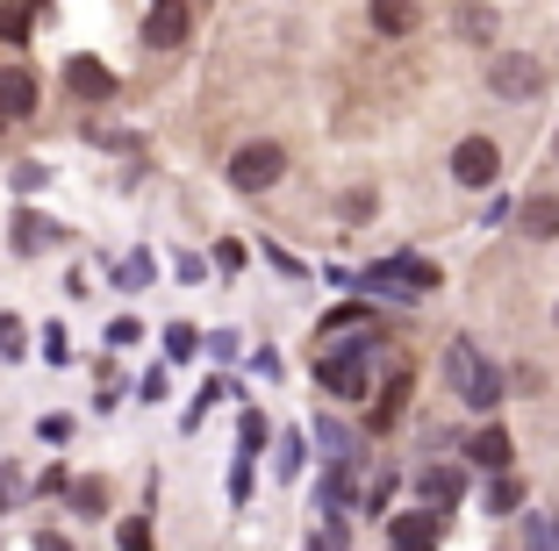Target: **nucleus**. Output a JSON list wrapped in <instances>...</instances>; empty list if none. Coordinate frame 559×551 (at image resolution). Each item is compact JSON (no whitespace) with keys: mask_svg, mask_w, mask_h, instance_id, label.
Masks as SVG:
<instances>
[{"mask_svg":"<svg viewBox=\"0 0 559 551\" xmlns=\"http://www.w3.org/2000/svg\"><path fill=\"white\" fill-rule=\"evenodd\" d=\"M444 380H452V387H460V402H474V408H495V402H502V373H495V366L466 337L444 351Z\"/></svg>","mask_w":559,"mask_h":551,"instance_id":"obj_1","label":"nucleus"},{"mask_svg":"<svg viewBox=\"0 0 559 551\" xmlns=\"http://www.w3.org/2000/svg\"><path fill=\"white\" fill-rule=\"evenodd\" d=\"M538 86H545V65H538V58H524V50H502V58H488V94L531 100Z\"/></svg>","mask_w":559,"mask_h":551,"instance_id":"obj_2","label":"nucleus"},{"mask_svg":"<svg viewBox=\"0 0 559 551\" xmlns=\"http://www.w3.org/2000/svg\"><path fill=\"white\" fill-rule=\"evenodd\" d=\"M366 351H373V344H345V351L316 358V380H323L330 394H345V402H359V394H366Z\"/></svg>","mask_w":559,"mask_h":551,"instance_id":"obj_3","label":"nucleus"},{"mask_svg":"<svg viewBox=\"0 0 559 551\" xmlns=\"http://www.w3.org/2000/svg\"><path fill=\"white\" fill-rule=\"evenodd\" d=\"M280 172H287V151H280V144H245V151L230 158V179L245 187V194H265Z\"/></svg>","mask_w":559,"mask_h":551,"instance_id":"obj_4","label":"nucleus"},{"mask_svg":"<svg viewBox=\"0 0 559 551\" xmlns=\"http://www.w3.org/2000/svg\"><path fill=\"white\" fill-rule=\"evenodd\" d=\"M495 172H502V151H495L488 136H466V144L452 151V179H460V187H495Z\"/></svg>","mask_w":559,"mask_h":551,"instance_id":"obj_5","label":"nucleus"},{"mask_svg":"<svg viewBox=\"0 0 559 551\" xmlns=\"http://www.w3.org/2000/svg\"><path fill=\"white\" fill-rule=\"evenodd\" d=\"M366 287H388V294H424V287H438V265H424V259H380L373 273H366Z\"/></svg>","mask_w":559,"mask_h":551,"instance_id":"obj_6","label":"nucleus"},{"mask_svg":"<svg viewBox=\"0 0 559 551\" xmlns=\"http://www.w3.org/2000/svg\"><path fill=\"white\" fill-rule=\"evenodd\" d=\"M144 44H151V50L187 44V0H151V15H144Z\"/></svg>","mask_w":559,"mask_h":551,"instance_id":"obj_7","label":"nucleus"},{"mask_svg":"<svg viewBox=\"0 0 559 551\" xmlns=\"http://www.w3.org/2000/svg\"><path fill=\"white\" fill-rule=\"evenodd\" d=\"M22 115H36V72L8 65L0 72V122H22Z\"/></svg>","mask_w":559,"mask_h":551,"instance_id":"obj_8","label":"nucleus"},{"mask_svg":"<svg viewBox=\"0 0 559 551\" xmlns=\"http://www.w3.org/2000/svg\"><path fill=\"white\" fill-rule=\"evenodd\" d=\"M66 86L80 100H108V94H116V72L100 65V58H72V65H66Z\"/></svg>","mask_w":559,"mask_h":551,"instance_id":"obj_9","label":"nucleus"},{"mask_svg":"<svg viewBox=\"0 0 559 551\" xmlns=\"http://www.w3.org/2000/svg\"><path fill=\"white\" fill-rule=\"evenodd\" d=\"M388 537H395V551H438V516H395L388 523Z\"/></svg>","mask_w":559,"mask_h":551,"instance_id":"obj_10","label":"nucleus"},{"mask_svg":"<svg viewBox=\"0 0 559 551\" xmlns=\"http://www.w3.org/2000/svg\"><path fill=\"white\" fill-rule=\"evenodd\" d=\"M460 472H452V466H424V472H416V494H424V508H452V502H460Z\"/></svg>","mask_w":559,"mask_h":551,"instance_id":"obj_11","label":"nucleus"},{"mask_svg":"<svg viewBox=\"0 0 559 551\" xmlns=\"http://www.w3.org/2000/svg\"><path fill=\"white\" fill-rule=\"evenodd\" d=\"M416 22H424V8H416V0H373V29L380 36H409Z\"/></svg>","mask_w":559,"mask_h":551,"instance_id":"obj_12","label":"nucleus"},{"mask_svg":"<svg viewBox=\"0 0 559 551\" xmlns=\"http://www.w3.org/2000/svg\"><path fill=\"white\" fill-rule=\"evenodd\" d=\"M516 223H524L531 237H559V194H531L524 208H516Z\"/></svg>","mask_w":559,"mask_h":551,"instance_id":"obj_13","label":"nucleus"},{"mask_svg":"<svg viewBox=\"0 0 559 551\" xmlns=\"http://www.w3.org/2000/svg\"><path fill=\"white\" fill-rule=\"evenodd\" d=\"M58 243V223H44V215H15V251L22 259H36V251H50Z\"/></svg>","mask_w":559,"mask_h":551,"instance_id":"obj_14","label":"nucleus"},{"mask_svg":"<svg viewBox=\"0 0 559 551\" xmlns=\"http://www.w3.org/2000/svg\"><path fill=\"white\" fill-rule=\"evenodd\" d=\"M466 458H480L488 472H502V466H510V430H495V422H488V430L466 444Z\"/></svg>","mask_w":559,"mask_h":551,"instance_id":"obj_15","label":"nucleus"},{"mask_svg":"<svg viewBox=\"0 0 559 551\" xmlns=\"http://www.w3.org/2000/svg\"><path fill=\"white\" fill-rule=\"evenodd\" d=\"M402 402H409V380H388V394H380V408H373V430H395Z\"/></svg>","mask_w":559,"mask_h":551,"instance_id":"obj_16","label":"nucleus"},{"mask_svg":"<svg viewBox=\"0 0 559 551\" xmlns=\"http://www.w3.org/2000/svg\"><path fill=\"white\" fill-rule=\"evenodd\" d=\"M29 22H36V8H29V0L0 8V36H8V44H22V36H29Z\"/></svg>","mask_w":559,"mask_h":551,"instance_id":"obj_17","label":"nucleus"},{"mask_svg":"<svg viewBox=\"0 0 559 551\" xmlns=\"http://www.w3.org/2000/svg\"><path fill=\"white\" fill-rule=\"evenodd\" d=\"M72 502H80V516H100V508H108V487H100V480H80V487H72Z\"/></svg>","mask_w":559,"mask_h":551,"instance_id":"obj_18","label":"nucleus"},{"mask_svg":"<svg viewBox=\"0 0 559 551\" xmlns=\"http://www.w3.org/2000/svg\"><path fill=\"white\" fill-rule=\"evenodd\" d=\"M516 502H524V487H516V480H495L488 487V508H495V516H510Z\"/></svg>","mask_w":559,"mask_h":551,"instance_id":"obj_19","label":"nucleus"},{"mask_svg":"<svg viewBox=\"0 0 559 551\" xmlns=\"http://www.w3.org/2000/svg\"><path fill=\"white\" fill-rule=\"evenodd\" d=\"M165 351H173V358H194V351H201V337H194L187 323H173V330H165Z\"/></svg>","mask_w":559,"mask_h":551,"instance_id":"obj_20","label":"nucleus"},{"mask_svg":"<svg viewBox=\"0 0 559 551\" xmlns=\"http://www.w3.org/2000/svg\"><path fill=\"white\" fill-rule=\"evenodd\" d=\"M44 358H50V366H66V358H72V344H66V330H58V323L44 330Z\"/></svg>","mask_w":559,"mask_h":551,"instance_id":"obj_21","label":"nucleus"},{"mask_svg":"<svg viewBox=\"0 0 559 551\" xmlns=\"http://www.w3.org/2000/svg\"><path fill=\"white\" fill-rule=\"evenodd\" d=\"M144 279H151V259H144V251H136V259H122V287H144Z\"/></svg>","mask_w":559,"mask_h":551,"instance_id":"obj_22","label":"nucleus"},{"mask_svg":"<svg viewBox=\"0 0 559 551\" xmlns=\"http://www.w3.org/2000/svg\"><path fill=\"white\" fill-rule=\"evenodd\" d=\"M0 351H8V358L22 351V323H15V315H0Z\"/></svg>","mask_w":559,"mask_h":551,"instance_id":"obj_23","label":"nucleus"},{"mask_svg":"<svg viewBox=\"0 0 559 551\" xmlns=\"http://www.w3.org/2000/svg\"><path fill=\"white\" fill-rule=\"evenodd\" d=\"M280 472H287V480L301 472V438H287V444H280Z\"/></svg>","mask_w":559,"mask_h":551,"instance_id":"obj_24","label":"nucleus"},{"mask_svg":"<svg viewBox=\"0 0 559 551\" xmlns=\"http://www.w3.org/2000/svg\"><path fill=\"white\" fill-rule=\"evenodd\" d=\"M531 551H559V530H552V523H531Z\"/></svg>","mask_w":559,"mask_h":551,"instance_id":"obj_25","label":"nucleus"},{"mask_svg":"<svg viewBox=\"0 0 559 551\" xmlns=\"http://www.w3.org/2000/svg\"><path fill=\"white\" fill-rule=\"evenodd\" d=\"M15 502V472H0V508Z\"/></svg>","mask_w":559,"mask_h":551,"instance_id":"obj_26","label":"nucleus"},{"mask_svg":"<svg viewBox=\"0 0 559 551\" xmlns=\"http://www.w3.org/2000/svg\"><path fill=\"white\" fill-rule=\"evenodd\" d=\"M36 551H72V544H66V537H36Z\"/></svg>","mask_w":559,"mask_h":551,"instance_id":"obj_27","label":"nucleus"},{"mask_svg":"<svg viewBox=\"0 0 559 551\" xmlns=\"http://www.w3.org/2000/svg\"><path fill=\"white\" fill-rule=\"evenodd\" d=\"M552 151H559V144H552Z\"/></svg>","mask_w":559,"mask_h":551,"instance_id":"obj_28","label":"nucleus"}]
</instances>
